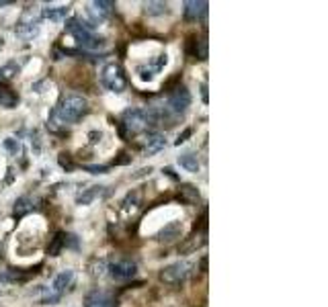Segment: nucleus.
Returning <instances> with one entry per match:
<instances>
[{"mask_svg": "<svg viewBox=\"0 0 328 307\" xmlns=\"http://www.w3.org/2000/svg\"><path fill=\"white\" fill-rule=\"evenodd\" d=\"M88 111V100L80 94H66L62 103L56 107L52 115V123H62V125H74L80 121Z\"/></svg>", "mask_w": 328, "mask_h": 307, "instance_id": "nucleus-1", "label": "nucleus"}, {"mask_svg": "<svg viewBox=\"0 0 328 307\" xmlns=\"http://www.w3.org/2000/svg\"><path fill=\"white\" fill-rule=\"evenodd\" d=\"M66 29H68V33L76 39V43L82 45L84 49H101V47H105V39H103V37H97L92 31H88L86 27H82L78 19L68 21Z\"/></svg>", "mask_w": 328, "mask_h": 307, "instance_id": "nucleus-2", "label": "nucleus"}, {"mask_svg": "<svg viewBox=\"0 0 328 307\" xmlns=\"http://www.w3.org/2000/svg\"><path fill=\"white\" fill-rule=\"evenodd\" d=\"M101 82H103V86H105L109 92H115V94H121V92L125 90V86H127L123 68H121L117 62L105 64V68L101 70Z\"/></svg>", "mask_w": 328, "mask_h": 307, "instance_id": "nucleus-3", "label": "nucleus"}, {"mask_svg": "<svg viewBox=\"0 0 328 307\" xmlns=\"http://www.w3.org/2000/svg\"><path fill=\"white\" fill-rule=\"evenodd\" d=\"M150 121H148V113L146 109H129L125 115H123V121H121V131L125 133H142L144 129H148Z\"/></svg>", "mask_w": 328, "mask_h": 307, "instance_id": "nucleus-4", "label": "nucleus"}, {"mask_svg": "<svg viewBox=\"0 0 328 307\" xmlns=\"http://www.w3.org/2000/svg\"><path fill=\"white\" fill-rule=\"evenodd\" d=\"M189 270H191V264H189V262H185V260L173 262V264L164 266V268L160 270V280H162L164 285H177V283H181V280L187 278Z\"/></svg>", "mask_w": 328, "mask_h": 307, "instance_id": "nucleus-5", "label": "nucleus"}, {"mask_svg": "<svg viewBox=\"0 0 328 307\" xmlns=\"http://www.w3.org/2000/svg\"><path fill=\"white\" fill-rule=\"evenodd\" d=\"M111 9H113V3H109V0H95V3H90L88 9H86V15H88V19H90L88 23H90L92 27L101 25V23L109 17Z\"/></svg>", "mask_w": 328, "mask_h": 307, "instance_id": "nucleus-6", "label": "nucleus"}, {"mask_svg": "<svg viewBox=\"0 0 328 307\" xmlns=\"http://www.w3.org/2000/svg\"><path fill=\"white\" fill-rule=\"evenodd\" d=\"M191 105V94L185 86H179L171 96H169V111H173L175 115H181L187 111V107Z\"/></svg>", "mask_w": 328, "mask_h": 307, "instance_id": "nucleus-7", "label": "nucleus"}, {"mask_svg": "<svg viewBox=\"0 0 328 307\" xmlns=\"http://www.w3.org/2000/svg\"><path fill=\"white\" fill-rule=\"evenodd\" d=\"M109 272H111L113 278L125 280V278L135 276L137 266H135V262H131V260H117V262H113V264L109 266Z\"/></svg>", "mask_w": 328, "mask_h": 307, "instance_id": "nucleus-8", "label": "nucleus"}, {"mask_svg": "<svg viewBox=\"0 0 328 307\" xmlns=\"http://www.w3.org/2000/svg\"><path fill=\"white\" fill-rule=\"evenodd\" d=\"M105 195H107V187H99V185H95V187L84 189V191L78 195L76 203H78V205H92L95 201L103 199Z\"/></svg>", "mask_w": 328, "mask_h": 307, "instance_id": "nucleus-9", "label": "nucleus"}, {"mask_svg": "<svg viewBox=\"0 0 328 307\" xmlns=\"http://www.w3.org/2000/svg\"><path fill=\"white\" fill-rule=\"evenodd\" d=\"M207 15V3L205 0H189V3H185V17L189 21H197V19H203Z\"/></svg>", "mask_w": 328, "mask_h": 307, "instance_id": "nucleus-10", "label": "nucleus"}, {"mask_svg": "<svg viewBox=\"0 0 328 307\" xmlns=\"http://www.w3.org/2000/svg\"><path fill=\"white\" fill-rule=\"evenodd\" d=\"M15 33H17V37H21L25 41H33L39 35V25H37V21H21L19 27L15 29Z\"/></svg>", "mask_w": 328, "mask_h": 307, "instance_id": "nucleus-11", "label": "nucleus"}, {"mask_svg": "<svg viewBox=\"0 0 328 307\" xmlns=\"http://www.w3.org/2000/svg\"><path fill=\"white\" fill-rule=\"evenodd\" d=\"M181 234H183V223L181 221H171L158 232V240L160 242H171V240L181 238Z\"/></svg>", "mask_w": 328, "mask_h": 307, "instance_id": "nucleus-12", "label": "nucleus"}, {"mask_svg": "<svg viewBox=\"0 0 328 307\" xmlns=\"http://www.w3.org/2000/svg\"><path fill=\"white\" fill-rule=\"evenodd\" d=\"M70 13V5H60V7H45L41 11L43 19L52 21V23H62Z\"/></svg>", "mask_w": 328, "mask_h": 307, "instance_id": "nucleus-13", "label": "nucleus"}, {"mask_svg": "<svg viewBox=\"0 0 328 307\" xmlns=\"http://www.w3.org/2000/svg\"><path fill=\"white\" fill-rule=\"evenodd\" d=\"M84 307H113V299L103 291H92L86 295Z\"/></svg>", "mask_w": 328, "mask_h": 307, "instance_id": "nucleus-14", "label": "nucleus"}, {"mask_svg": "<svg viewBox=\"0 0 328 307\" xmlns=\"http://www.w3.org/2000/svg\"><path fill=\"white\" fill-rule=\"evenodd\" d=\"M72 280H74V270H62V272L54 278V283H52L54 293H56V295H62V293L72 285Z\"/></svg>", "mask_w": 328, "mask_h": 307, "instance_id": "nucleus-15", "label": "nucleus"}, {"mask_svg": "<svg viewBox=\"0 0 328 307\" xmlns=\"http://www.w3.org/2000/svg\"><path fill=\"white\" fill-rule=\"evenodd\" d=\"M179 166H181L183 170L195 174V172H199V158L195 156L193 151H183L181 156H179Z\"/></svg>", "mask_w": 328, "mask_h": 307, "instance_id": "nucleus-16", "label": "nucleus"}, {"mask_svg": "<svg viewBox=\"0 0 328 307\" xmlns=\"http://www.w3.org/2000/svg\"><path fill=\"white\" fill-rule=\"evenodd\" d=\"M164 145H167V139H164V135H162V133H152V135H148V139H146V154L154 156V154H158V151L164 149Z\"/></svg>", "mask_w": 328, "mask_h": 307, "instance_id": "nucleus-17", "label": "nucleus"}, {"mask_svg": "<svg viewBox=\"0 0 328 307\" xmlns=\"http://www.w3.org/2000/svg\"><path fill=\"white\" fill-rule=\"evenodd\" d=\"M17 105V96L9 90V88H5V86H0V107H7V109H13Z\"/></svg>", "mask_w": 328, "mask_h": 307, "instance_id": "nucleus-18", "label": "nucleus"}, {"mask_svg": "<svg viewBox=\"0 0 328 307\" xmlns=\"http://www.w3.org/2000/svg\"><path fill=\"white\" fill-rule=\"evenodd\" d=\"M19 72H21V66H19L17 62H9V64H5L3 68H0V76H3V78H7V80L15 78Z\"/></svg>", "mask_w": 328, "mask_h": 307, "instance_id": "nucleus-19", "label": "nucleus"}, {"mask_svg": "<svg viewBox=\"0 0 328 307\" xmlns=\"http://www.w3.org/2000/svg\"><path fill=\"white\" fill-rule=\"evenodd\" d=\"M167 5L164 3H148L146 5V15H150V17H158V15H164L167 13Z\"/></svg>", "mask_w": 328, "mask_h": 307, "instance_id": "nucleus-20", "label": "nucleus"}, {"mask_svg": "<svg viewBox=\"0 0 328 307\" xmlns=\"http://www.w3.org/2000/svg\"><path fill=\"white\" fill-rule=\"evenodd\" d=\"M181 193H183L185 201H189V203H197V201H199V191H197L193 185H183V187H181Z\"/></svg>", "mask_w": 328, "mask_h": 307, "instance_id": "nucleus-21", "label": "nucleus"}, {"mask_svg": "<svg viewBox=\"0 0 328 307\" xmlns=\"http://www.w3.org/2000/svg\"><path fill=\"white\" fill-rule=\"evenodd\" d=\"M33 207H31V201L27 199V197H21L17 203H15V215L17 217H23L25 213H29Z\"/></svg>", "mask_w": 328, "mask_h": 307, "instance_id": "nucleus-22", "label": "nucleus"}, {"mask_svg": "<svg viewBox=\"0 0 328 307\" xmlns=\"http://www.w3.org/2000/svg\"><path fill=\"white\" fill-rule=\"evenodd\" d=\"M137 76H139V80H144V82H152V80L156 78V70H154L152 66H142V68H137Z\"/></svg>", "mask_w": 328, "mask_h": 307, "instance_id": "nucleus-23", "label": "nucleus"}, {"mask_svg": "<svg viewBox=\"0 0 328 307\" xmlns=\"http://www.w3.org/2000/svg\"><path fill=\"white\" fill-rule=\"evenodd\" d=\"M3 145H5V149H9L13 156H17V154L21 151V143H19V139H15V137H7L5 141H3Z\"/></svg>", "mask_w": 328, "mask_h": 307, "instance_id": "nucleus-24", "label": "nucleus"}, {"mask_svg": "<svg viewBox=\"0 0 328 307\" xmlns=\"http://www.w3.org/2000/svg\"><path fill=\"white\" fill-rule=\"evenodd\" d=\"M64 244H66V236H64V234H58V236L54 238V244L50 246V254H52V256H58V252L62 250Z\"/></svg>", "mask_w": 328, "mask_h": 307, "instance_id": "nucleus-25", "label": "nucleus"}, {"mask_svg": "<svg viewBox=\"0 0 328 307\" xmlns=\"http://www.w3.org/2000/svg\"><path fill=\"white\" fill-rule=\"evenodd\" d=\"M135 207H137V193H129L125 197V201H123V209L125 211H133Z\"/></svg>", "mask_w": 328, "mask_h": 307, "instance_id": "nucleus-26", "label": "nucleus"}, {"mask_svg": "<svg viewBox=\"0 0 328 307\" xmlns=\"http://www.w3.org/2000/svg\"><path fill=\"white\" fill-rule=\"evenodd\" d=\"M84 170L86 172H90V174H107V166H84Z\"/></svg>", "mask_w": 328, "mask_h": 307, "instance_id": "nucleus-27", "label": "nucleus"}, {"mask_svg": "<svg viewBox=\"0 0 328 307\" xmlns=\"http://www.w3.org/2000/svg\"><path fill=\"white\" fill-rule=\"evenodd\" d=\"M191 133H193L191 129H185V131H183V133L179 135V139H177V145H181V143H185V141L189 139V135H191Z\"/></svg>", "mask_w": 328, "mask_h": 307, "instance_id": "nucleus-28", "label": "nucleus"}, {"mask_svg": "<svg viewBox=\"0 0 328 307\" xmlns=\"http://www.w3.org/2000/svg\"><path fill=\"white\" fill-rule=\"evenodd\" d=\"M152 172V168H142L137 174H133V178H142V176H146V174H150Z\"/></svg>", "mask_w": 328, "mask_h": 307, "instance_id": "nucleus-29", "label": "nucleus"}, {"mask_svg": "<svg viewBox=\"0 0 328 307\" xmlns=\"http://www.w3.org/2000/svg\"><path fill=\"white\" fill-rule=\"evenodd\" d=\"M99 139H101V131H92V133H90V141L97 143Z\"/></svg>", "mask_w": 328, "mask_h": 307, "instance_id": "nucleus-30", "label": "nucleus"}, {"mask_svg": "<svg viewBox=\"0 0 328 307\" xmlns=\"http://www.w3.org/2000/svg\"><path fill=\"white\" fill-rule=\"evenodd\" d=\"M201 96H203V100L207 103V86H205V84L201 86Z\"/></svg>", "mask_w": 328, "mask_h": 307, "instance_id": "nucleus-31", "label": "nucleus"}, {"mask_svg": "<svg viewBox=\"0 0 328 307\" xmlns=\"http://www.w3.org/2000/svg\"><path fill=\"white\" fill-rule=\"evenodd\" d=\"M201 270H203V272L207 270V258H203V260H201Z\"/></svg>", "mask_w": 328, "mask_h": 307, "instance_id": "nucleus-32", "label": "nucleus"}, {"mask_svg": "<svg viewBox=\"0 0 328 307\" xmlns=\"http://www.w3.org/2000/svg\"><path fill=\"white\" fill-rule=\"evenodd\" d=\"M7 5H11V3H0V7H7Z\"/></svg>", "mask_w": 328, "mask_h": 307, "instance_id": "nucleus-33", "label": "nucleus"}, {"mask_svg": "<svg viewBox=\"0 0 328 307\" xmlns=\"http://www.w3.org/2000/svg\"><path fill=\"white\" fill-rule=\"evenodd\" d=\"M3 45H5V41H3V39H0V49H3Z\"/></svg>", "mask_w": 328, "mask_h": 307, "instance_id": "nucleus-34", "label": "nucleus"}]
</instances>
